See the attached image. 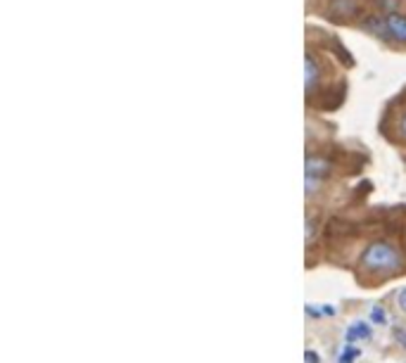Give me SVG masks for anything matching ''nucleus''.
<instances>
[{
	"instance_id": "nucleus-6",
	"label": "nucleus",
	"mask_w": 406,
	"mask_h": 363,
	"mask_svg": "<svg viewBox=\"0 0 406 363\" xmlns=\"http://www.w3.org/2000/svg\"><path fill=\"white\" fill-rule=\"evenodd\" d=\"M361 354V349H354V347H347L345 352L340 354V359H337V363H352L357 356Z\"/></svg>"
},
{
	"instance_id": "nucleus-10",
	"label": "nucleus",
	"mask_w": 406,
	"mask_h": 363,
	"mask_svg": "<svg viewBox=\"0 0 406 363\" xmlns=\"http://www.w3.org/2000/svg\"><path fill=\"white\" fill-rule=\"evenodd\" d=\"M399 131H402V138H406V110L402 112V119H399Z\"/></svg>"
},
{
	"instance_id": "nucleus-3",
	"label": "nucleus",
	"mask_w": 406,
	"mask_h": 363,
	"mask_svg": "<svg viewBox=\"0 0 406 363\" xmlns=\"http://www.w3.org/2000/svg\"><path fill=\"white\" fill-rule=\"evenodd\" d=\"M383 20H385L387 41L404 43V46H406V15H404V12H387Z\"/></svg>"
},
{
	"instance_id": "nucleus-12",
	"label": "nucleus",
	"mask_w": 406,
	"mask_h": 363,
	"mask_svg": "<svg viewBox=\"0 0 406 363\" xmlns=\"http://www.w3.org/2000/svg\"><path fill=\"white\" fill-rule=\"evenodd\" d=\"M397 302H399V306H402V309L406 311V290H402V292H399V297H397Z\"/></svg>"
},
{
	"instance_id": "nucleus-11",
	"label": "nucleus",
	"mask_w": 406,
	"mask_h": 363,
	"mask_svg": "<svg viewBox=\"0 0 406 363\" xmlns=\"http://www.w3.org/2000/svg\"><path fill=\"white\" fill-rule=\"evenodd\" d=\"M304 361H307V363H318V356L314 352H304Z\"/></svg>"
},
{
	"instance_id": "nucleus-8",
	"label": "nucleus",
	"mask_w": 406,
	"mask_h": 363,
	"mask_svg": "<svg viewBox=\"0 0 406 363\" xmlns=\"http://www.w3.org/2000/svg\"><path fill=\"white\" fill-rule=\"evenodd\" d=\"M371 318H373V321H376V323H380V325H383V323L387 321L385 311L380 309V306H373V311H371Z\"/></svg>"
},
{
	"instance_id": "nucleus-7",
	"label": "nucleus",
	"mask_w": 406,
	"mask_h": 363,
	"mask_svg": "<svg viewBox=\"0 0 406 363\" xmlns=\"http://www.w3.org/2000/svg\"><path fill=\"white\" fill-rule=\"evenodd\" d=\"M307 314L309 316H335V309L333 306H323V309H316V306H307Z\"/></svg>"
},
{
	"instance_id": "nucleus-4",
	"label": "nucleus",
	"mask_w": 406,
	"mask_h": 363,
	"mask_svg": "<svg viewBox=\"0 0 406 363\" xmlns=\"http://www.w3.org/2000/svg\"><path fill=\"white\" fill-rule=\"evenodd\" d=\"M318 79H321V67H318L316 55L307 50V58H304V88H307V95L314 93L318 86Z\"/></svg>"
},
{
	"instance_id": "nucleus-2",
	"label": "nucleus",
	"mask_w": 406,
	"mask_h": 363,
	"mask_svg": "<svg viewBox=\"0 0 406 363\" xmlns=\"http://www.w3.org/2000/svg\"><path fill=\"white\" fill-rule=\"evenodd\" d=\"M330 171V161L326 157H318V154H309L304 161V192L314 195L318 187L323 185Z\"/></svg>"
},
{
	"instance_id": "nucleus-9",
	"label": "nucleus",
	"mask_w": 406,
	"mask_h": 363,
	"mask_svg": "<svg viewBox=\"0 0 406 363\" xmlns=\"http://www.w3.org/2000/svg\"><path fill=\"white\" fill-rule=\"evenodd\" d=\"M395 337H397V342L402 344V347L406 349V328H402V330H397L395 333Z\"/></svg>"
},
{
	"instance_id": "nucleus-1",
	"label": "nucleus",
	"mask_w": 406,
	"mask_h": 363,
	"mask_svg": "<svg viewBox=\"0 0 406 363\" xmlns=\"http://www.w3.org/2000/svg\"><path fill=\"white\" fill-rule=\"evenodd\" d=\"M359 266L368 273L392 275V273L402 271L404 261H402V254H399V249L395 245H390V242H385V240H376L364 249Z\"/></svg>"
},
{
	"instance_id": "nucleus-5",
	"label": "nucleus",
	"mask_w": 406,
	"mask_h": 363,
	"mask_svg": "<svg viewBox=\"0 0 406 363\" xmlns=\"http://www.w3.org/2000/svg\"><path fill=\"white\" fill-rule=\"evenodd\" d=\"M347 342H359V340H368L371 337V328H368L366 323H361V321H357V323H352L349 325V330H347Z\"/></svg>"
}]
</instances>
